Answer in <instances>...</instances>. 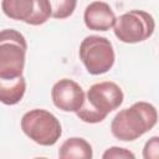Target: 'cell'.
<instances>
[{"label":"cell","mask_w":159,"mask_h":159,"mask_svg":"<svg viewBox=\"0 0 159 159\" xmlns=\"http://www.w3.org/2000/svg\"><path fill=\"white\" fill-rule=\"evenodd\" d=\"M157 122V108L149 102L140 101L116 114L111 123V132L122 142H132L149 132Z\"/></svg>","instance_id":"6da1fadb"},{"label":"cell","mask_w":159,"mask_h":159,"mask_svg":"<svg viewBox=\"0 0 159 159\" xmlns=\"http://www.w3.org/2000/svg\"><path fill=\"white\" fill-rule=\"evenodd\" d=\"M123 99V91L117 83L111 81L98 82L89 87L84 103L76 114L86 123H99L111 112L119 108Z\"/></svg>","instance_id":"7a4b0ae2"},{"label":"cell","mask_w":159,"mask_h":159,"mask_svg":"<svg viewBox=\"0 0 159 159\" xmlns=\"http://www.w3.org/2000/svg\"><path fill=\"white\" fill-rule=\"evenodd\" d=\"M27 43L22 34L5 29L0 34V80H14L22 76Z\"/></svg>","instance_id":"3957f363"},{"label":"cell","mask_w":159,"mask_h":159,"mask_svg":"<svg viewBox=\"0 0 159 159\" xmlns=\"http://www.w3.org/2000/svg\"><path fill=\"white\" fill-rule=\"evenodd\" d=\"M22 132L35 143L50 147L57 143L62 134L60 120L46 109H31L21 118Z\"/></svg>","instance_id":"277c9868"},{"label":"cell","mask_w":159,"mask_h":159,"mask_svg":"<svg viewBox=\"0 0 159 159\" xmlns=\"http://www.w3.org/2000/svg\"><path fill=\"white\" fill-rule=\"evenodd\" d=\"M80 58L88 73L98 76L108 72L113 67L116 53L108 39L89 35L80 45Z\"/></svg>","instance_id":"5b68a950"},{"label":"cell","mask_w":159,"mask_h":159,"mask_svg":"<svg viewBox=\"0 0 159 159\" xmlns=\"http://www.w3.org/2000/svg\"><path fill=\"white\" fill-rule=\"evenodd\" d=\"M155 29L153 16L144 10H129L119 17L113 26L116 37L124 43H137L149 39Z\"/></svg>","instance_id":"8992f818"},{"label":"cell","mask_w":159,"mask_h":159,"mask_svg":"<svg viewBox=\"0 0 159 159\" xmlns=\"http://www.w3.org/2000/svg\"><path fill=\"white\" fill-rule=\"evenodd\" d=\"M2 12L17 21L39 26L52 17V10L48 0H2Z\"/></svg>","instance_id":"52a82bcc"},{"label":"cell","mask_w":159,"mask_h":159,"mask_svg":"<svg viewBox=\"0 0 159 159\" xmlns=\"http://www.w3.org/2000/svg\"><path fill=\"white\" fill-rule=\"evenodd\" d=\"M51 98L58 109L77 113L84 103L86 94L77 82L70 78H62L53 84Z\"/></svg>","instance_id":"ba28073f"},{"label":"cell","mask_w":159,"mask_h":159,"mask_svg":"<svg viewBox=\"0 0 159 159\" xmlns=\"http://www.w3.org/2000/svg\"><path fill=\"white\" fill-rule=\"evenodd\" d=\"M84 25L93 31H108L117 21L116 14L112 7L104 1L91 2L83 14Z\"/></svg>","instance_id":"9c48e42d"},{"label":"cell","mask_w":159,"mask_h":159,"mask_svg":"<svg viewBox=\"0 0 159 159\" xmlns=\"http://www.w3.org/2000/svg\"><path fill=\"white\" fill-rule=\"evenodd\" d=\"M92 157V145L78 137L66 139L58 149V158L61 159H91Z\"/></svg>","instance_id":"30bf717a"},{"label":"cell","mask_w":159,"mask_h":159,"mask_svg":"<svg viewBox=\"0 0 159 159\" xmlns=\"http://www.w3.org/2000/svg\"><path fill=\"white\" fill-rule=\"evenodd\" d=\"M26 91L25 78L17 77L14 80H0V101L6 106L19 103Z\"/></svg>","instance_id":"8fae6325"},{"label":"cell","mask_w":159,"mask_h":159,"mask_svg":"<svg viewBox=\"0 0 159 159\" xmlns=\"http://www.w3.org/2000/svg\"><path fill=\"white\" fill-rule=\"evenodd\" d=\"M52 10V17L55 19H67L70 17L77 5V0H48Z\"/></svg>","instance_id":"7c38bea8"},{"label":"cell","mask_w":159,"mask_h":159,"mask_svg":"<svg viewBox=\"0 0 159 159\" xmlns=\"http://www.w3.org/2000/svg\"><path fill=\"white\" fill-rule=\"evenodd\" d=\"M144 159H159V135L149 138L143 148Z\"/></svg>","instance_id":"4fadbf2b"},{"label":"cell","mask_w":159,"mask_h":159,"mask_svg":"<svg viewBox=\"0 0 159 159\" xmlns=\"http://www.w3.org/2000/svg\"><path fill=\"white\" fill-rule=\"evenodd\" d=\"M103 159H124V158H135L134 153H132L130 150L125 149V148H119V147H111L108 148L103 155Z\"/></svg>","instance_id":"5bb4252c"}]
</instances>
